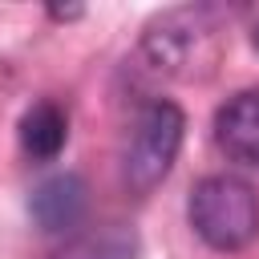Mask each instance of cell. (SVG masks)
I'll return each instance as SVG.
<instances>
[{
    "mask_svg": "<svg viewBox=\"0 0 259 259\" xmlns=\"http://www.w3.org/2000/svg\"><path fill=\"white\" fill-rule=\"evenodd\" d=\"M219 32L223 28L210 8H170L146 24L138 61H146L154 77L170 81L206 77L219 61Z\"/></svg>",
    "mask_w": 259,
    "mask_h": 259,
    "instance_id": "cell-1",
    "label": "cell"
},
{
    "mask_svg": "<svg viewBox=\"0 0 259 259\" xmlns=\"http://www.w3.org/2000/svg\"><path fill=\"white\" fill-rule=\"evenodd\" d=\"M186 219L210 251H243L259 239V190L239 174H206L190 186Z\"/></svg>",
    "mask_w": 259,
    "mask_h": 259,
    "instance_id": "cell-2",
    "label": "cell"
},
{
    "mask_svg": "<svg viewBox=\"0 0 259 259\" xmlns=\"http://www.w3.org/2000/svg\"><path fill=\"white\" fill-rule=\"evenodd\" d=\"M186 138V113L170 97H154L134 113V125L121 146V182L130 194H150L174 166Z\"/></svg>",
    "mask_w": 259,
    "mask_h": 259,
    "instance_id": "cell-3",
    "label": "cell"
},
{
    "mask_svg": "<svg viewBox=\"0 0 259 259\" xmlns=\"http://www.w3.org/2000/svg\"><path fill=\"white\" fill-rule=\"evenodd\" d=\"M89 210V186L73 170H57L40 178L28 194V214L45 235H73Z\"/></svg>",
    "mask_w": 259,
    "mask_h": 259,
    "instance_id": "cell-4",
    "label": "cell"
},
{
    "mask_svg": "<svg viewBox=\"0 0 259 259\" xmlns=\"http://www.w3.org/2000/svg\"><path fill=\"white\" fill-rule=\"evenodd\" d=\"M214 146L231 162L259 170V89H239L214 109Z\"/></svg>",
    "mask_w": 259,
    "mask_h": 259,
    "instance_id": "cell-5",
    "label": "cell"
},
{
    "mask_svg": "<svg viewBox=\"0 0 259 259\" xmlns=\"http://www.w3.org/2000/svg\"><path fill=\"white\" fill-rule=\"evenodd\" d=\"M138 231L125 223H101L89 231H73L49 259H138Z\"/></svg>",
    "mask_w": 259,
    "mask_h": 259,
    "instance_id": "cell-6",
    "label": "cell"
},
{
    "mask_svg": "<svg viewBox=\"0 0 259 259\" xmlns=\"http://www.w3.org/2000/svg\"><path fill=\"white\" fill-rule=\"evenodd\" d=\"M69 142V113L57 101H36L20 117V150L32 162H53Z\"/></svg>",
    "mask_w": 259,
    "mask_h": 259,
    "instance_id": "cell-7",
    "label": "cell"
},
{
    "mask_svg": "<svg viewBox=\"0 0 259 259\" xmlns=\"http://www.w3.org/2000/svg\"><path fill=\"white\" fill-rule=\"evenodd\" d=\"M49 16L53 20H73V16H81V8H49Z\"/></svg>",
    "mask_w": 259,
    "mask_h": 259,
    "instance_id": "cell-8",
    "label": "cell"
},
{
    "mask_svg": "<svg viewBox=\"0 0 259 259\" xmlns=\"http://www.w3.org/2000/svg\"><path fill=\"white\" fill-rule=\"evenodd\" d=\"M251 40H255V49H259V24H255V32H251Z\"/></svg>",
    "mask_w": 259,
    "mask_h": 259,
    "instance_id": "cell-9",
    "label": "cell"
}]
</instances>
